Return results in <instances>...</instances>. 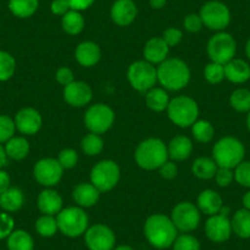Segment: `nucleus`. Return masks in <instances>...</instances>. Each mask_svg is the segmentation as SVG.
Wrapping results in <instances>:
<instances>
[{
  "instance_id": "18",
  "label": "nucleus",
  "mask_w": 250,
  "mask_h": 250,
  "mask_svg": "<svg viewBox=\"0 0 250 250\" xmlns=\"http://www.w3.org/2000/svg\"><path fill=\"white\" fill-rule=\"evenodd\" d=\"M138 16V6L134 0H115L110 9V18L118 26H129Z\"/></svg>"
},
{
  "instance_id": "51",
  "label": "nucleus",
  "mask_w": 250,
  "mask_h": 250,
  "mask_svg": "<svg viewBox=\"0 0 250 250\" xmlns=\"http://www.w3.org/2000/svg\"><path fill=\"white\" fill-rule=\"evenodd\" d=\"M68 3L71 10L83 11L92 6L95 0H68Z\"/></svg>"
},
{
  "instance_id": "52",
  "label": "nucleus",
  "mask_w": 250,
  "mask_h": 250,
  "mask_svg": "<svg viewBox=\"0 0 250 250\" xmlns=\"http://www.w3.org/2000/svg\"><path fill=\"white\" fill-rule=\"evenodd\" d=\"M10 188V177L8 172L0 169V194H3Z\"/></svg>"
},
{
  "instance_id": "28",
  "label": "nucleus",
  "mask_w": 250,
  "mask_h": 250,
  "mask_svg": "<svg viewBox=\"0 0 250 250\" xmlns=\"http://www.w3.org/2000/svg\"><path fill=\"white\" fill-rule=\"evenodd\" d=\"M5 152L9 158L14 161H21L27 157L30 152V144L27 139L22 136H14L8 143H5Z\"/></svg>"
},
{
  "instance_id": "45",
  "label": "nucleus",
  "mask_w": 250,
  "mask_h": 250,
  "mask_svg": "<svg viewBox=\"0 0 250 250\" xmlns=\"http://www.w3.org/2000/svg\"><path fill=\"white\" fill-rule=\"evenodd\" d=\"M203 20L198 14H189L184 19V28L188 32L196 33L203 28Z\"/></svg>"
},
{
  "instance_id": "32",
  "label": "nucleus",
  "mask_w": 250,
  "mask_h": 250,
  "mask_svg": "<svg viewBox=\"0 0 250 250\" xmlns=\"http://www.w3.org/2000/svg\"><path fill=\"white\" fill-rule=\"evenodd\" d=\"M218 169V166L213 161V158L210 157H199L194 161L193 167V174L195 177L200 178V179H212L216 175V172Z\"/></svg>"
},
{
  "instance_id": "37",
  "label": "nucleus",
  "mask_w": 250,
  "mask_h": 250,
  "mask_svg": "<svg viewBox=\"0 0 250 250\" xmlns=\"http://www.w3.org/2000/svg\"><path fill=\"white\" fill-rule=\"evenodd\" d=\"M36 230L40 235L44 238L53 237L58 230L57 218L54 216L43 215L36 221Z\"/></svg>"
},
{
  "instance_id": "50",
  "label": "nucleus",
  "mask_w": 250,
  "mask_h": 250,
  "mask_svg": "<svg viewBox=\"0 0 250 250\" xmlns=\"http://www.w3.org/2000/svg\"><path fill=\"white\" fill-rule=\"evenodd\" d=\"M158 169H160L161 177L165 178V179H174L178 174L177 166L173 162H168V161L166 163H163Z\"/></svg>"
},
{
  "instance_id": "30",
  "label": "nucleus",
  "mask_w": 250,
  "mask_h": 250,
  "mask_svg": "<svg viewBox=\"0 0 250 250\" xmlns=\"http://www.w3.org/2000/svg\"><path fill=\"white\" fill-rule=\"evenodd\" d=\"M146 104L153 112H163L169 104V97L165 88L152 87L146 92Z\"/></svg>"
},
{
  "instance_id": "47",
  "label": "nucleus",
  "mask_w": 250,
  "mask_h": 250,
  "mask_svg": "<svg viewBox=\"0 0 250 250\" xmlns=\"http://www.w3.org/2000/svg\"><path fill=\"white\" fill-rule=\"evenodd\" d=\"M163 41L167 43L168 47H174V45L179 44L180 41L183 38L182 31L178 30V28L169 27L163 32Z\"/></svg>"
},
{
  "instance_id": "11",
  "label": "nucleus",
  "mask_w": 250,
  "mask_h": 250,
  "mask_svg": "<svg viewBox=\"0 0 250 250\" xmlns=\"http://www.w3.org/2000/svg\"><path fill=\"white\" fill-rule=\"evenodd\" d=\"M114 112L110 107L103 104V103H97L93 104L86 110L85 113V125L86 128L93 134H104L105 131L112 128L114 123Z\"/></svg>"
},
{
  "instance_id": "24",
  "label": "nucleus",
  "mask_w": 250,
  "mask_h": 250,
  "mask_svg": "<svg viewBox=\"0 0 250 250\" xmlns=\"http://www.w3.org/2000/svg\"><path fill=\"white\" fill-rule=\"evenodd\" d=\"M167 150L168 157L174 161H184L190 157L193 152V143L190 139L184 135L175 136L170 140Z\"/></svg>"
},
{
  "instance_id": "3",
  "label": "nucleus",
  "mask_w": 250,
  "mask_h": 250,
  "mask_svg": "<svg viewBox=\"0 0 250 250\" xmlns=\"http://www.w3.org/2000/svg\"><path fill=\"white\" fill-rule=\"evenodd\" d=\"M168 160V150L160 139L151 138L143 141L135 151V161L143 169H158Z\"/></svg>"
},
{
  "instance_id": "1",
  "label": "nucleus",
  "mask_w": 250,
  "mask_h": 250,
  "mask_svg": "<svg viewBox=\"0 0 250 250\" xmlns=\"http://www.w3.org/2000/svg\"><path fill=\"white\" fill-rule=\"evenodd\" d=\"M144 233L147 242L156 249L170 248L175 238L178 237V229L175 228L174 223L172 222L170 217H167L162 213L151 215L146 220Z\"/></svg>"
},
{
  "instance_id": "53",
  "label": "nucleus",
  "mask_w": 250,
  "mask_h": 250,
  "mask_svg": "<svg viewBox=\"0 0 250 250\" xmlns=\"http://www.w3.org/2000/svg\"><path fill=\"white\" fill-rule=\"evenodd\" d=\"M6 162H8V155L5 152V148L0 144V169L6 165Z\"/></svg>"
},
{
  "instance_id": "29",
  "label": "nucleus",
  "mask_w": 250,
  "mask_h": 250,
  "mask_svg": "<svg viewBox=\"0 0 250 250\" xmlns=\"http://www.w3.org/2000/svg\"><path fill=\"white\" fill-rule=\"evenodd\" d=\"M38 0H9V10L19 19H27L38 10Z\"/></svg>"
},
{
  "instance_id": "42",
  "label": "nucleus",
  "mask_w": 250,
  "mask_h": 250,
  "mask_svg": "<svg viewBox=\"0 0 250 250\" xmlns=\"http://www.w3.org/2000/svg\"><path fill=\"white\" fill-rule=\"evenodd\" d=\"M234 180L244 188H250V162H244L234 168Z\"/></svg>"
},
{
  "instance_id": "56",
  "label": "nucleus",
  "mask_w": 250,
  "mask_h": 250,
  "mask_svg": "<svg viewBox=\"0 0 250 250\" xmlns=\"http://www.w3.org/2000/svg\"><path fill=\"white\" fill-rule=\"evenodd\" d=\"M113 250H134L130 245H118V247H114Z\"/></svg>"
},
{
  "instance_id": "33",
  "label": "nucleus",
  "mask_w": 250,
  "mask_h": 250,
  "mask_svg": "<svg viewBox=\"0 0 250 250\" xmlns=\"http://www.w3.org/2000/svg\"><path fill=\"white\" fill-rule=\"evenodd\" d=\"M62 27L68 35L76 36L85 27V20L80 11L69 10L64 16H62Z\"/></svg>"
},
{
  "instance_id": "41",
  "label": "nucleus",
  "mask_w": 250,
  "mask_h": 250,
  "mask_svg": "<svg viewBox=\"0 0 250 250\" xmlns=\"http://www.w3.org/2000/svg\"><path fill=\"white\" fill-rule=\"evenodd\" d=\"M15 130V122L8 115H0V144L8 143L11 138H14Z\"/></svg>"
},
{
  "instance_id": "31",
  "label": "nucleus",
  "mask_w": 250,
  "mask_h": 250,
  "mask_svg": "<svg viewBox=\"0 0 250 250\" xmlns=\"http://www.w3.org/2000/svg\"><path fill=\"white\" fill-rule=\"evenodd\" d=\"M8 250H33L35 242L30 233L23 229H14L8 238Z\"/></svg>"
},
{
  "instance_id": "5",
  "label": "nucleus",
  "mask_w": 250,
  "mask_h": 250,
  "mask_svg": "<svg viewBox=\"0 0 250 250\" xmlns=\"http://www.w3.org/2000/svg\"><path fill=\"white\" fill-rule=\"evenodd\" d=\"M58 229L66 237L76 238L85 234L88 228V216L81 208H62L57 215Z\"/></svg>"
},
{
  "instance_id": "38",
  "label": "nucleus",
  "mask_w": 250,
  "mask_h": 250,
  "mask_svg": "<svg viewBox=\"0 0 250 250\" xmlns=\"http://www.w3.org/2000/svg\"><path fill=\"white\" fill-rule=\"evenodd\" d=\"M103 140L100 135L97 134L90 133L83 139L81 141V148H83V153L87 156H96L100 155L103 150Z\"/></svg>"
},
{
  "instance_id": "44",
  "label": "nucleus",
  "mask_w": 250,
  "mask_h": 250,
  "mask_svg": "<svg viewBox=\"0 0 250 250\" xmlns=\"http://www.w3.org/2000/svg\"><path fill=\"white\" fill-rule=\"evenodd\" d=\"M15 228V221L9 213H0V240L8 238Z\"/></svg>"
},
{
  "instance_id": "17",
  "label": "nucleus",
  "mask_w": 250,
  "mask_h": 250,
  "mask_svg": "<svg viewBox=\"0 0 250 250\" xmlns=\"http://www.w3.org/2000/svg\"><path fill=\"white\" fill-rule=\"evenodd\" d=\"M64 100L71 107L80 108L88 104L92 100V90L83 81H74L70 85L65 86L62 91Z\"/></svg>"
},
{
  "instance_id": "14",
  "label": "nucleus",
  "mask_w": 250,
  "mask_h": 250,
  "mask_svg": "<svg viewBox=\"0 0 250 250\" xmlns=\"http://www.w3.org/2000/svg\"><path fill=\"white\" fill-rule=\"evenodd\" d=\"M64 168L59 161L54 158H43L35 165L33 175L35 179L43 187H53L60 182Z\"/></svg>"
},
{
  "instance_id": "54",
  "label": "nucleus",
  "mask_w": 250,
  "mask_h": 250,
  "mask_svg": "<svg viewBox=\"0 0 250 250\" xmlns=\"http://www.w3.org/2000/svg\"><path fill=\"white\" fill-rule=\"evenodd\" d=\"M166 3L167 0H150V5L152 9H162Z\"/></svg>"
},
{
  "instance_id": "19",
  "label": "nucleus",
  "mask_w": 250,
  "mask_h": 250,
  "mask_svg": "<svg viewBox=\"0 0 250 250\" xmlns=\"http://www.w3.org/2000/svg\"><path fill=\"white\" fill-rule=\"evenodd\" d=\"M169 53V47L161 37H153L146 42L144 48V57L150 64H161L165 62Z\"/></svg>"
},
{
  "instance_id": "27",
  "label": "nucleus",
  "mask_w": 250,
  "mask_h": 250,
  "mask_svg": "<svg viewBox=\"0 0 250 250\" xmlns=\"http://www.w3.org/2000/svg\"><path fill=\"white\" fill-rule=\"evenodd\" d=\"M232 232L242 239L250 238V211L247 208H240L233 215L230 220Z\"/></svg>"
},
{
  "instance_id": "46",
  "label": "nucleus",
  "mask_w": 250,
  "mask_h": 250,
  "mask_svg": "<svg viewBox=\"0 0 250 250\" xmlns=\"http://www.w3.org/2000/svg\"><path fill=\"white\" fill-rule=\"evenodd\" d=\"M215 179L216 183H217L220 187L226 188L234 180V172H233V169H229V168L218 167L215 175Z\"/></svg>"
},
{
  "instance_id": "48",
  "label": "nucleus",
  "mask_w": 250,
  "mask_h": 250,
  "mask_svg": "<svg viewBox=\"0 0 250 250\" xmlns=\"http://www.w3.org/2000/svg\"><path fill=\"white\" fill-rule=\"evenodd\" d=\"M55 80L62 85L64 87L68 85H70L71 83H74V73L69 68H60L58 69L57 74H55Z\"/></svg>"
},
{
  "instance_id": "2",
  "label": "nucleus",
  "mask_w": 250,
  "mask_h": 250,
  "mask_svg": "<svg viewBox=\"0 0 250 250\" xmlns=\"http://www.w3.org/2000/svg\"><path fill=\"white\" fill-rule=\"evenodd\" d=\"M157 81L166 90H182L190 81L189 66L182 59L167 58L157 68Z\"/></svg>"
},
{
  "instance_id": "7",
  "label": "nucleus",
  "mask_w": 250,
  "mask_h": 250,
  "mask_svg": "<svg viewBox=\"0 0 250 250\" xmlns=\"http://www.w3.org/2000/svg\"><path fill=\"white\" fill-rule=\"evenodd\" d=\"M237 43L234 38L226 32H218L210 38L208 43V54L211 62L225 65L234 59Z\"/></svg>"
},
{
  "instance_id": "6",
  "label": "nucleus",
  "mask_w": 250,
  "mask_h": 250,
  "mask_svg": "<svg viewBox=\"0 0 250 250\" xmlns=\"http://www.w3.org/2000/svg\"><path fill=\"white\" fill-rule=\"evenodd\" d=\"M167 113L170 122L180 128H188L198 120L199 107L193 98L179 96L169 101Z\"/></svg>"
},
{
  "instance_id": "8",
  "label": "nucleus",
  "mask_w": 250,
  "mask_h": 250,
  "mask_svg": "<svg viewBox=\"0 0 250 250\" xmlns=\"http://www.w3.org/2000/svg\"><path fill=\"white\" fill-rule=\"evenodd\" d=\"M128 80L139 92H147L157 83V69L146 60H139L129 66Z\"/></svg>"
},
{
  "instance_id": "20",
  "label": "nucleus",
  "mask_w": 250,
  "mask_h": 250,
  "mask_svg": "<svg viewBox=\"0 0 250 250\" xmlns=\"http://www.w3.org/2000/svg\"><path fill=\"white\" fill-rule=\"evenodd\" d=\"M100 190L91 183H80L73 191V199L81 208H91L100 200Z\"/></svg>"
},
{
  "instance_id": "10",
  "label": "nucleus",
  "mask_w": 250,
  "mask_h": 250,
  "mask_svg": "<svg viewBox=\"0 0 250 250\" xmlns=\"http://www.w3.org/2000/svg\"><path fill=\"white\" fill-rule=\"evenodd\" d=\"M199 15H200L204 25L213 31L225 30L230 22L229 9L226 4L217 1V0H211V1L204 4Z\"/></svg>"
},
{
  "instance_id": "12",
  "label": "nucleus",
  "mask_w": 250,
  "mask_h": 250,
  "mask_svg": "<svg viewBox=\"0 0 250 250\" xmlns=\"http://www.w3.org/2000/svg\"><path fill=\"white\" fill-rule=\"evenodd\" d=\"M170 220L180 232H191L196 229L200 223V210L189 201L179 203L172 210Z\"/></svg>"
},
{
  "instance_id": "57",
  "label": "nucleus",
  "mask_w": 250,
  "mask_h": 250,
  "mask_svg": "<svg viewBox=\"0 0 250 250\" xmlns=\"http://www.w3.org/2000/svg\"><path fill=\"white\" fill-rule=\"evenodd\" d=\"M245 53H247V57L250 59V38L248 40L247 45H245Z\"/></svg>"
},
{
  "instance_id": "58",
  "label": "nucleus",
  "mask_w": 250,
  "mask_h": 250,
  "mask_svg": "<svg viewBox=\"0 0 250 250\" xmlns=\"http://www.w3.org/2000/svg\"><path fill=\"white\" fill-rule=\"evenodd\" d=\"M247 126H248V130L250 131V112H249V114H248V118H247Z\"/></svg>"
},
{
  "instance_id": "21",
  "label": "nucleus",
  "mask_w": 250,
  "mask_h": 250,
  "mask_svg": "<svg viewBox=\"0 0 250 250\" xmlns=\"http://www.w3.org/2000/svg\"><path fill=\"white\" fill-rule=\"evenodd\" d=\"M37 205L43 215L54 216L62 210V199L55 190L45 189L38 195Z\"/></svg>"
},
{
  "instance_id": "15",
  "label": "nucleus",
  "mask_w": 250,
  "mask_h": 250,
  "mask_svg": "<svg viewBox=\"0 0 250 250\" xmlns=\"http://www.w3.org/2000/svg\"><path fill=\"white\" fill-rule=\"evenodd\" d=\"M205 232L208 239L213 243H223L232 235L230 220L221 213L210 216L205 223Z\"/></svg>"
},
{
  "instance_id": "16",
  "label": "nucleus",
  "mask_w": 250,
  "mask_h": 250,
  "mask_svg": "<svg viewBox=\"0 0 250 250\" xmlns=\"http://www.w3.org/2000/svg\"><path fill=\"white\" fill-rule=\"evenodd\" d=\"M15 126L23 135H35L42 126V117L35 108H22L15 115Z\"/></svg>"
},
{
  "instance_id": "25",
  "label": "nucleus",
  "mask_w": 250,
  "mask_h": 250,
  "mask_svg": "<svg viewBox=\"0 0 250 250\" xmlns=\"http://www.w3.org/2000/svg\"><path fill=\"white\" fill-rule=\"evenodd\" d=\"M198 206L201 212L208 216H213L220 212L223 203L218 193H216L215 190H211V189H208V190L201 191L200 195H199Z\"/></svg>"
},
{
  "instance_id": "4",
  "label": "nucleus",
  "mask_w": 250,
  "mask_h": 250,
  "mask_svg": "<svg viewBox=\"0 0 250 250\" xmlns=\"http://www.w3.org/2000/svg\"><path fill=\"white\" fill-rule=\"evenodd\" d=\"M245 155L244 145L233 136H225L215 144L212 150V158L221 168L234 169L243 162Z\"/></svg>"
},
{
  "instance_id": "34",
  "label": "nucleus",
  "mask_w": 250,
  "mask_h": 250,
  "mask_svg": "<svg viewBox=\"0 0 250 250\" xmlns=\"http://www.w3.org/2000/svg\"><path fill=\"white\" fill-rule=\"evenodd\" d=\"M191 133H193L194 138L199 143H210L215 135V130L210 122L208 120H196L193 125H191Z\"/></svg>"
},
{
  "instance_id": "9",
  "label": "nucleus",
  "mask_w": 250,
  "mask_h": 250,
  "mask_svg": "<svg viewBox=\"0 0 250 250\" xmlns=\"http://www.w3.org/2000/svg\"><path fill=\"white\" fill-rule=\"evenodd\" d=\"M120 169L114 161L103 160L91 170V184L97 188L100 193L110 191L118 184Z\"/></svg>"
},
{
  "instance_id": "39",
  "label": "nucleus",
  "mask_w": 250,
  "mask_h": 250,
  "mask_svg": "<svg viewBox=\"0 0 250 250\" xmlns=\"http://www.w3.org/2000/svg\"><path fill=\"white\" fill-rule=\"evenodd\" d=\"M204 76H205L206 81L212 85H217V83H222L225 78V65H221L217 62H211L208 64L204 70Z\"/></svg>"
},
{
  "instance_id": "36",
  "label": "nucleus",
  "mask_w": 250,
  "mask_h": 250,
  "mask_svg": "<svg viewBox=\"0 0 250 250\" xmlns=\"http://www.w3.org/2000/svg\"><path fill=\"white\" fill-rule=\"evenodd\" d=\"M16 70V62L8 52L0 50V81H8L14 76Z\"/></svg>"
},
{
  "instance_id": "55",
  "label": "nucleus",
  "mask_w": 250,
  "mask_h": 250,
  "mask_svg": "<svg viewBox=\"0 0 250 250\" xmlns=\"http://www.w3.org/2000/svg\"><path fill=\"white\" fill-rule=\"evenodd\" d=\"M243 206H244V208L250 211V190L245 193V195L243 196Z\"/></svg>"
},
{
  "instance_id": "43",
  "label": "nucleus",
  "mask_w": 250,
  "mask_h": 250,
  "mask_svg": "<svg viewBox=\"0 0 250 250\" xmlns=\"http://www.w3.org/2000/svg\"><path fill=\"white\" fill-rule=\"evenodd\" d=\"M58 161H59V163L64 169H70V168H74L76 166L79 161V156L73 148H64L62 151H60L59 156H58Z\"/></svg>"
},
{
  "instance_id": "49",
  "label": "nucleus",
  "mask_w": 250,
  "mask_h": 250,
  "mask_svg": "<svg viewBox=\"0 0 250 250\" xmlns=\"http://www.w3.org/2000/svg\"><path fill=\"white\" fill-rule=\"evenodd\" d=\"M50 10L54 15L64 16L71 9L69 6L68 0H53L52 4H50Z\"/></svg>"
},
{
  "instance_id": "13",
  "label": "nucleus",
  "mask_w": 250,
  "mask_h": 250,
  "mask_svg": "<svg viewBox=\"0 0 250 250\" xmlns=\"http://www.w3.org/2000/svg\"><path fill=\"white\" fill-rule=\"evenodd\" d=\"M85 243L90 250H113L115 247V234L108 226L98 223L87 228Z\"/></svg>"
},
{
  "instance_id": "23",
  "label": "nucleus",
  "mask_w": 250,
  "mask_h": 250,
  "mask_svg": "<svg viewBox=\"0 0 250 250\" xmlns=\"http://www.w3.org/2000/svg\"><path fill=\"white\" fill-rule=\"evenodd\" d=\"M225 78L233 83H244L250 79V65L243 59H232L225 64Z\"/></svg>"
},
{
  "instance_id": "26",
  "label": "nucleus",
  "mask_w": 250,
  "mask_h": 250,
  "mask_svg": "<svg viewBox=\"0 0 250 250\" xmlns=\"http://www.w3.org/2000/svg\"><path fill=\"white\" fill-rule=\"evenodd\" d=\"M25 196L19 188H9L8 190L0 194V208L6 212H15L22 208Z\"/></svg>"
},
{
  "instance_id": "35",
  "label": "nucleus",
  "mask_w": 250,
  "mask_h": 250,
  "mask_svg": "<svg viewBox=\"0 0 250 250\" xmlns=\"http://www.w3.org/2000/svg\"><path fill=\"white\" fill-rule=\"evenodd\" d=\"M229 103L237 112H250V91L247 88H238L233 91L229 97Z\"/></svg>"
},
{
  "instance_id": "40",
  "label": "nucleus",
  "mask_w": 250,
  "mask_h": 250,
  "mask_svg": "<svg viewBox=\"0 0 250 250\" xmlns=\"http://www.w3.org/2000/svg\"><path fill=\"white\" fill-rule=\"evenodd\" d=\"M200 242L191 234L178 235L172 245L173 250H200Z\"/></svg>"
},
{
  "instance_id": "22",
  "label": "nucleus",
  "mask_w": 250,
  "mask_h": 250,
  "mask_svg": "<svg viewBox=\"0 0 250 250\" xmlns=\"http://www.w3.org/2000/svg\"><path fill=\"white\" fill-rule=\"evenodd\" d=\"M75 59L80 65L90 68L96 65L101 59V49L97 43L86 41L80 43L75 50Z\"/></svg>"
}]
</instances>
